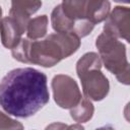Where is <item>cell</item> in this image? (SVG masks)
<instances>
[{
	"instance_id": "cell-1",
	"label": "cell",
	"mask_w": 130,
	"mask_h": 130,
	"mask_svg": "<svg viewBox=\"0 0 130 130\" xmlns=\"http://www.w3.org/2000/svg\"><path fill=\"white\" fill-rule=\"evenodd\" d=\"M49 99L47 76L35 68L13 69L0 82V106L14 117L27 118L35 115Z\"/></svg>"
},
{
	"instance_id": "cell-2",
	"label": "cell",
	"mask_w": 130,
	"mask_h": 130,
	"mask_svg": "<svg viewBox=\"0 0 130 130\" xmlns=\"http://www.w3.org/2000/svg\"><path fill=\"white\" fill-rule=\"evenodd\" d=\"M109 11L108 1H63L52 12V26L57 32L85 37L95 23L108 17Z\"/></svg>"
},
{
	"instance_id": "cell-3",
	"label": "cell",
	"mask_w": 130,
	"mask_h": 130,
	"mask_svg": "<svg viewBox=\"0 0 130 130\" xmlns=\"http://www.w3.org/2000/svg\"><path fill=\"white\" fill-rule=\"evenodd\" d=\"M79 46V38L75 35L56 32L41 41L21 39L18 45L12 49V55L20 62L51 67L73 54Z\"/></svg>"
},
{
	"instance_id": "cell-4",
	"label": "cell",
	"mask_w": 130,
	"mask_h": 130,
	"mask_svg": "<svg viewBox=\"0 0 130 130\" xmlns=\"http://www.w3.org/2000/svg\"><path fill=\"white\" fill-rule=\"evenodd\" d=\"M101 59L95 53L85 54L76 66L84 94L94 101L103 100L109 91V81L101 72Z\"/></svg>"
},
{
	"instance_id": "cell-5",
	"label": "cell",
	"mask_w": 130,
	"mask_h": 130,
	"mask_svg": "<svg viewBox=\"0 0 130 130\" xmlns=\"http://www.w3.org/2000/svg\"><path fill=\"white\" fill-rule=\"evenodd\" d=\"M95 46L107 69L115 74L120 82L129 84V63L126 58L125 46L106 32L100 35Z\"/></svg>"
},
{
	"instance_id": "cell-6",
	"label": "cell",
	"mask_w": 130,
	"mask_h": 130,
	"mask_svg": "<svg viewBox=\"0 0 130 130\" xmlns=\"http://www.w3.org/2000/svg\"><path fill=\"white\" fill-rule=\"evenodd\" d=\"M55 102L61 108H74L82 99L77 83L67 75H56L52 81Z\"/></svg>"
},
{
	"instance_id": "cell-7",
	"label": "cell",
	"mask_w": 130,
	"mask_h": 130,
	"mask_svg": "<svg viewBox=\"0 0 130 130\" xmlns=\"http://www.w3.org/2000/svg\"><path fill=\"white\" fill-rule=\"evenodd\" d=\"M130 10L128 7L117 6L114 8L104 25V32L114 37L123 38L129 42Z\"/></svg>"
},
{
	"instance_id": "cell-8",
	"label": "cell",
	"mask_w": 130,
	"mask_h": 130,
	"mask_svg": "<svg viewBox=\"0 0 130 130\" xmlns=\"http://www.w3.org/2000/svg\"><path fill=\"white\" fill-rule=\"evenodd\" d=\"M26 30L16 19L11 16H7L0 21V34L4 47L8 49L15 48L21 40V35Z\"/></svg>"
},
{
	"instance_id": "cell-9",
	"label": "cell",
	"mask_w": 130,
	"mask_h": 130,
	"mask_svg": "<svg viewBox=\"0 0 130 130\" xmlns=\"http://www.w3.org/2000/svg\"><path fill=\"white\" fill-rule=\"evenodd\" d=\"M41 6L42 2L40 1H13L11 2L9 16L13 17L23 27L27 28L29 15L35 13Z\"/></svg>"
},
{
	"instance_id": "cell-10",
	"label": "cell",
	"mask_w": 130,
	"mask_h": 130,
	"mask_svg": "<svg viewBox=\"0 0 130 130\" xmlns=\"http://www.w3.org/2000/svg\"><path fill=\"white\" fill-rule=\"evenodd\" d=\"M47 24H48L47 15H40L29 20L27 28H26L27 38L35 41L36 39L44 37L47 31Z\"/></svg>"
},
{
	"instance_id": "cell-11",
	"label": "cell",
	"mask_w": 130,
	"mask_h": 130,
	"mask_svg": "<svg viewBox=\"0 0 130 130\" xmlns=\"http://www.w3.org/2000/svg\"><path fill=\"white\" fill-rule=\"evenodd\" d=\"M93 113V107L90 101L82 98L80 102L71 109V116L76 122H85L89 120Z\"/></svg>"
},
{
	"instance_id": "cell-12",
	"label": "cell",
	"mask_w": 130,
	"mask_h": 130,
	"mask_svg": "<svg viewBox=\"0 0 130 130\" xmlns=\"http://www.w3.org/2000/svg\"><path fill=\"white\" fill-rule=\"evenodd\" d=\"M0 130H23V126L18 121L9 118L0 109Z\"/></svg>"
},
{
	"instance_id": "cell-13",
	"label": "cell",
	"mask_w": 130,
	"mask_h": 130,
	"mask_svg": "<svg viewBox=\"0 0 130 130\" xmlns=\"http://www.w3.org/2000/svg\"><path fill=\"white\" fill-rule=\"evenodd\" d=\"M66 128H67V126L65 124H62V123H54V124L49 125L45 130H65Z\"/></svg>"
},
{
	"instance_id": "cell-14",
	"label": "cell",
	"mask_w": 130,
	"mask_h": 130,
	"mask_svg": "<svg viewBox=\"0 0 130 130\" xmlns=\"http://www.w3.org/2000/svg\"><path fill=\"white\" fill-rule=\"evenodd\" d=\"M65 130H84V129H83V127H82L81 125H79V124H75V125H71L70 127L66 128Z\"/></svg>"
},
{
	"instance_id": "cell-15",
	"label": "cell",
	"mask_w": 130,
	"mask_h": 130,
	"mask_svg": "<svg viewBox=\"0 0 130 130\" xmlns=\"http://www.w3.org/2000/svg\"><path fill=\"white\" fill-rule=\"evenodd\" d=\"M95 130H116L112 125H105V126H102L100 128H96Z\"/></svg>"
},
{
	"instance_id": "cell-16",
	"label": "cell",
	"mask_w": 130,
	"mask_h": 130,
	"mask_svg": "<svg viewBox=\"0 0 130 130\" xmlns=\"http://www.w3.org/2000/svg\"><path fill=\"white\" fill-rule=\"evenodd\" d=\"M1 13H2V10H1V7H0V16H1Z\"/></svg>"
}]
</instances>
